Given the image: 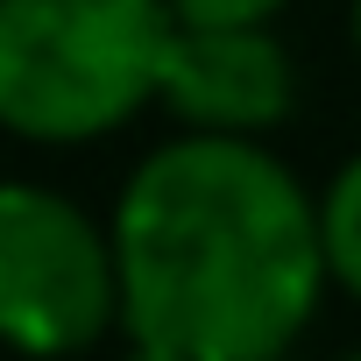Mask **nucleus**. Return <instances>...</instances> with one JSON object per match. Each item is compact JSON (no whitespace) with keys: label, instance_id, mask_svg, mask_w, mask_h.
I'll return each instance as SVG.
<instances>
[{"label":"nucleus","instance_id":"f03ea898","mask_svg":"<svg viewBox=\"0 0 361 361\" xmlns=\"http://www.w3.org/2000/svg\"><path fill=\"white\" fill-rule=\"evenodd\" d=\"M170 0H0V121L36 149L128 128L163 92Z\"/></svg>","mask_w":361,"mask_h":361},{"label":"nucleus","instance_id":"39448f33","mask_svg":"<svg viewBox=\"0 0 361 361\" xmlns=\"http://www.w3.org/2000/svg\"><path fill=\"white\" fill-rule=\"evenodd\" d=\"M319 220H326V269L361 305V149L333 170V185L319 192Z\"/></svg>","mask_w":361,"mask_h":361},{"label":"nucleus","instance_id":"1a4fd4ad","mask_svg":"<svg viewBox=\"0 0 361 361\" xmlns=\"http://www.w3.org/2000/svg\"><path fill=\"white\" fill-rule=\"evenodd\" d=\"M347 361H361V347H354V354H347Z\"/></svg>","mask_w":361,"mask_h":361},{"label":"nucleus","instance_id":"f257e3e1","mask_svg":"<svg viewBox=\"0 0 361 361\" xmlns=\"http://www.w3.org/2000/svg\"><path fill=\"white\" fill-rule=\"evenodd\" d=\"M121 326L177 361H283L333 269L319 192L262 142H156L114 199Z\"/></svg>","mask_w":361,"mask_h":361},{"label":"nucleus","instance_id":"0eeeda50","mask_svg":"<svg viewBox=\"0 0 361 361\" xmlns=\"http://www.w3.org/2000/svg\"><path fill=\"white\" fill-rule=\"evenodd\" d=\"M121 361H177V354H163V347H135V340H128V354H121Z\"/></svg>","mask_w":361,"mask_h":361},{"label":"nucleus","instance_id":"423d86ee","mask_svg":"<svg viewBox=\"0 0 361 361\" xmlns=\"http://www.w3.org/2000/svg\"><path fill=\"white\" fill-rule=\"evenodd\" d=\"M290 0H170L177 29H269Z\"/></svg>","mask_w":361,"mask_h":361},{"label":"nucleus","instance_id":"20e7f679","mask_svg":"<svg viewBox=\"0 0 361 361\" xmlns=\"http://www.w3.org/2000/svg\"><path fill=\"white\" fill-rule=\"evenodd\" d=\"M156 106L185 135L255 142L298 106V57L276 29H177Z\"/></svg>","mask_w":361,"mask_h":361},{"label":"nucleus","instance_id":"7ed1b4c3","mask_svg":"<svg viewBox=\"0 0 361 361\" xmlns=\"http://www.w3.org/2000/svg\"><path fill=\"white\" fill-rule=\"evenodd\" d=\"M121 255L114 227L50 185L15 177L0 192V326L36 361L99 347L121 326Z\"/></svg>","mask_w":361,"mask_h":361},{"label":"nucleus","instance_id":"6e6552de","mask_svg":"<svg viewBox=\"0 0 361 361\" xmlns=\"http://www.w3.org/2000/svg\"><path fill=\"white\" fill-rule=\"evenodd\" d=\"M347 22H354V50H361V0H354V15H347Z\"/></svg>","mask_w":361,"mask_h":361}]
</instances>
